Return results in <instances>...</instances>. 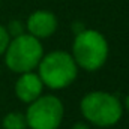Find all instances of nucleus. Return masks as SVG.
<instances>
[{"mask_svg":"<svg viewBox=\"0 0 129 129\" xmlns=\"http://www.w3.org/2000/svg\"><path fill=\"white\" fill-rule=\"evenodd\" d=\"M57 17L45 9H39L35 11L33 14L29 15L27 21H26V30L29 35H32L35 38H38L39 41L50 38L51 35H54L57 30Z\"/></svg>","mask_w":129,"mask_h":129,"instance_id":"nucleus-6","label":"nucleus"},{"mask_svg":"<svg viewBox=\"0 0 129 129\" xmlns=\"http://www.w3.org/2000/svg\"><path fill=\"white\" fill-rule=\"evenodd\" d=\"M44 83L41 80V77L38 75V72H24L20 74V78L15 83V95L17 98L24 102V104H30L33 101H36L41 95H44Z\"/></svg>","mask_w":129,"mask_h":129,"instance_id":"nucleus-7","label":"nucleus"},{"mask_svg":"<svg viewBox=\"0 0 129 129\" xmlns=\"http://www.w3.org/2000/svg\"><path fill=\"white\" fill-rule=\"evenodd\" d=\"M72 129H90V126L87 125V123H84V122H78V123H75Z\"/></svg>","mask_w":129,"mask_h":129,"instance_id":"nucleus-11","label":"nucleus"},{"mask_svg":"<svg viewBox=\"0 0 129 129\" xmlns=\"http://www.w3.org/2000/svg\"><path fill=\"white\" fill-rule=\"evenodd\" d=\"M6 30L9 33L11 39H12V38H17V36L26 33V24H23L20 20H12V21L6 26Z\"/></svg>","mask_w":129,"mask_h":129,"instance_id":"nucleus-9","label":"nucleus"},{"mask_svg":"<svg viewBox=\"0 0 129 129\" xmlns=\"http://www.w3.org/2000/svg\"><path fill=\"white\" fill-rule=\"evenodd\" d=\"M123 104L119 98L104 90L89 92L80 102L83 117L101 129L117 125L123 116Z\"/></svg>","mask_w":129,"mask_h":129,"instance_id":"nucleus-1","label":"nucleus"},{"mask_svg":"<svg viewBox=\"0 0 129 129\" xmlns=\"http://www.w3.org/2000/svg\"><path fill=\"white\" fill-rule=\"evenodd\" d=\"M110 54L108 41L95 29H84L75 35L71 56L78 68L95 72L101 69Z\"/></svg>","mask_w":129,"mask_h":129,"instance_id":"nucleus-2","label":"nucleus"},{"mask_svg":"<svg viewBox=\"0 0 129 129\" xmlns=\"http://www.w3.org/2000/svg\"><path fill=\"white\" fill-rule=\"evenodd\" d=\"M123 108H126L129 111V93L126 95V98H125V105H123Z\"/></svg>","mask_w":129,"mask_h":129,"instance_id":"nucleus-12","label":"nucleus"},{"mask_svg":"<svg viewBox=\"0 0 129 129\" xmlns=\"http://www.w3.org/2000/svg\"><path fill=\"white\" fill-rule=\"evenodd\" d=\"M36 69L45 87L62 90L75 81L80 68L72 59L71 53L57 50L44 54Z\"/></svg>","mask_w":129,"mask_h":129,"instance_id":"nucleus-3","label":"nucleus"},{"mask_svg":"<svg viewBox=\"0 0 129 129\" xmlns=\"http://www.w3.org/2000/svg\"><path fill=\"white\" fill-rule=\"evenodd\" d=\"M9 42H11V36H9V33H8L6 27H5L3 24H0V56L5 54V51H6Z\"/></svg>","mask_w":129,"mask_h":129,"instance_id":"nucleus-10","label":"nucleus"},{"mask_svg":"<svg viewBox=\"0 0 129 129\" xmlns=\"http://www.w3.org/2000/svg\"><path fill=\"white\" fill-rule=\"evenodd\" d=\"M3 56L9 71L15 74L32 72L44 57V47L38 38L24 33L11 39Z\"/></svg>","mask_w":129,"mask_h":129,"instance_id":"nucleus-4","label":"nucleus"},{"mask_svg":"<svg viewBox=\"0 0 129 129\" xmlns=\"http://www.w3.org/2000/svg\"><path fill=\"white\" fill-rule=\"evenodd\" d=\"M63 117V102L54 95H41L29 104L26 111L27 128L30 129H59Z\"/></svg>","mask_w":129,"mask_h":129,"instance_id":"nucleus-5","label":"nucleus"},{"mask_svg":"<svg viewBox=\"0 0 129 129\" xmlns=\"http://www.w3.org/2000/svg\"><path fill=\"white\" fill-rule=\"evenodd\" d=\"M2 126L3 129H27L26 114L18 113V111L8 113L2 120Z\"/></svg>","mask_w":129,"mask_h":129,"instance_id":"nucleus-8","label":"nucleus"}]
</instances>
